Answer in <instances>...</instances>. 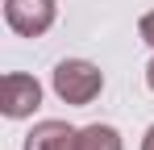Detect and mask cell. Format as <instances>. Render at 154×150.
<instances>
[{
	"instance_id": "6",
	"label": "cell",
	"mask_w": 154,
	"mask_h": 150,
	"mask_svg": "<svg viewBox=\"0 0 154 150\" xmlns=\"http://www.w3.org/2000/svg\"><path fill=\"white\" fill-rule=\"evenodd\" d=\"M137 33H142V42L154 50V8L146 13V17H142V21H137Z\"/></svg>"
},
{
	"instance_id": "8",
	"label": "cell",
	"mask_w": 154,
	"mask_h": 150,
	"mask_svg": "<svg viewBox=\"0 0 154 150\" xmlns=\"http://www.w3.org/2000/svg\"><path fill=\"white\" fill-rule=\"evenodd\" d=\"M146 83H150V92H154V58L146 63Z\"/></svg>"
},
{
	"instance_id": "1",
	"label": "cell",
	"mask_w": 154,
	"mask_h": 150,
	"mask_svg": "<svg viewBox=\"0 0 154 150\" xmlns=\"http://www.w3.org/2000/svg\"><path fill=\"white\" fill-rule=\"evenodd\" d=\"M50 88H54V96L63 104L83 108V104H92L104 92V71L96 63H88V58H63L50 71Z\"/></svg>"
},
{
	"instance_id": "5",
	"label": "cell",
	"mask_w": 154,
	"mask_h": 150,
	"mask_svg": "<svg viewBox=\"0 0 154 150\" xmlns=\"http://www.w3.org/2000/svg\"><path fill=\"white\" fill-rule=\"evenodd\" d=\"M79 150H121V133L112 125H83L79 129Z\"/></svg>"
},
{
	"instance_id": "3",
	"label": "cell",
	"mask_w": 154,
	"mask_h": 150,
	"mask_svg": "<svg viewBox=\"0 0 154 150\" xmlns=\"http://www.w3.org/2000/svg\"><path fill=\"white\" fill-rule=\"evenodd\" d=\"M38 104H42V83H38L33 75H21V71L4 75V83H0V108H4L8 121L29 117Z\"/></svg>"
},
{
	"instance_id": "2",
	"label": "cell",
	"mask_w": 154,
	"mask_h": 150,
	"mask_svg": "<svg viewBox=\"0 0 154 150\" xmlns=\"http://www.w3.org/2000/svg\"><path fill=\"white\" fill-rule=\"evenodd\" d=\"M54 0H4V21L21 38H42L54 25Z\"/></svg>"
},
{
	"instance_id": "4",
	"label": "cell",
	"mask_w": 154,
	"mask_h": 150,
	"mask_svg": "<svg viewBox=\"0 0 154 150\" xmlns=\"http://www.w3.org/2000/svg\"><path fill=\"white\" fill-rule=\"evenodd\" d=\"M21 150H79V129L67 121H38Z\"/></svg>"
},
{
	"instance_id": "7",
	"label": "cell",
	"mask_w": 154,
	"mask_h": 150,
	"mask_svg": "<svg viewBox=\"0 0 154 150\" xmlns=\"http://www.w3.org/2000/svg\"><path fill=\"white\" fill-rule=\"evenodd\" d=\"M142 150H154V125L146 129V138H142Z\"/></svg>"
}]
</instances>
